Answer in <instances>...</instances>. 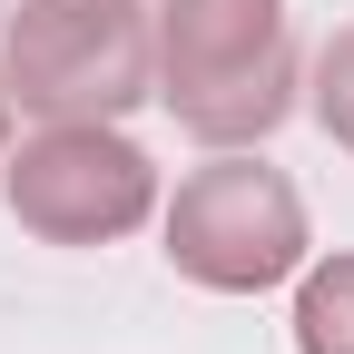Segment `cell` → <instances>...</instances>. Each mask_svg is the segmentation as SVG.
Listing matches in <instances>:
<instances>
[{
	"mask_svg": "<svg viewBox=\"0 0 354 354\" xmlns=\"http://www.w3.org/2000/svg\"><path fill=\"white\" fill-rule=\"evenodd\" d=\"M158 109L197 148H266L305 99L286 0H148Z\"/></svg>",
	"mask_w": 354,
	"mask_h": 354,
	"instance_id": "obj_1",
	"label": "cell"
},
{
	"mask_svg": "<svg viewBox=\"0 0 354 354\" xmlns=\"http://www.w3.org/2000/svg\"><path fill=\"white\" fill-rule=\"evenodd\" d=\"M158 236H167V266L207 295H266L305 276V197L286 167H266L256 148H216L207 167L177 177V197L158 207Z\"/></svg>",
	"mask_w": 354,
	"mask_h": 354,
	"instance_id": "obj_2",
	"label": "cell"
},
{
	"mask_svg": "<svg viewBox=\"0 0 354 354\" xmlns=\"http://www.w3.org/2000/svg\"><path fill=\"white\" fill-rule=\"evenodd\" d=\"M0 79L30 118H128L158 99V39L138 0H10Z\"/></svg>",
	"mask_w": 354,
	"mask_h": 354,
	"instance_id": "obj_3",
	"label": "cell"
},
{
	"mask_svg": "<svg viewBox=\"0 0 354 354\" xmlns=\"http://www.w3.org/2000/svg\"><path fill=\"white\" fill-rule=\"evenodd\" d=\"M0 197L39 246H118L158 216V167L118 118H39L0 158Z\"/></svg>",
	"mask_w": 354,
	"mask_h": 354,
	"instance_id": "obj_4",
	"label": "cell"
},
{
	"mask_svg": "<svg viewBox=\"0 0 354 354\" xmlns=\"http://www.w3.org/2000/svg\"><path fill=\"white\" fill-rule=\"evenodd\" d=\"M295 354H354V246L305 256L295 276Z\"/></svg>",
	"mask_w": 354,
	"mask_h": 354,
	"instance_id": "obj_5",
	"label": "cell"
},
{
	"mask_svg": "<svg viewBox=\"0 0 354 354\" xmlns=\"http://www.w3.org/2000/svg\"><path fill=\"white\" fill-rule=\"evenodd\" d=\"M305 109H315V128L354 158V20L325 30V50L305 59Z\"/></svg>",
	"mask_w": 354,
	"mask_h": 354,
	"instance_id": "obj_6",
	"label": "cell"
},
{
	"mask_svg": "<svg viewBox=\"0 0 354 354\" xmlns=\"http://www.w3.org/2000/svg\"><path fill=\"white\" fill-rule=\"evenodd\" d=\"M10 118H20V109H10V79H0V158H10Z\"/></svg>",
	"mask_w": 354,
	"mask_h": 354,
	"instance_id": "obj_7",
	"label": "cell"
}]
</instances>
